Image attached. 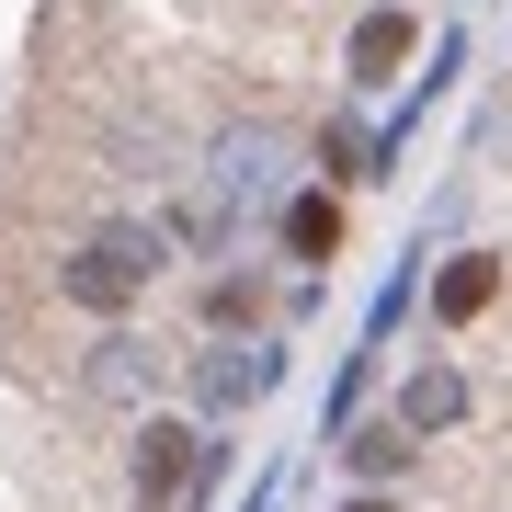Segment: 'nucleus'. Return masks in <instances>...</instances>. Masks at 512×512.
I'll return each mask as SVG.
<instances>
[{
	"label": "nucleus",
	"mask_w": 512,
	"mask_h": 512,
	"mask_svg": "<svg viewBox=\"0 0 512 512\" xmlns=\"http://www.w3.org/2000/svg\"><path fill=\"white\" fill-rule=\"evenodd\" d=\"M160 274H171V228H160V217H103V228L46 274V285H57V308H80V319H103V330H114Z\"/></svg>",
	"instance_id": "f257e3e1"
},
{
	"label": "nucleus",
	"mask_w": 512,
	"mask_h": 512,
	"mask_svg": "<svg viewBox=\"0 0 512 512\" xmlns=\"http://www.w3.org/2000/svg\"><path fill=\"white\" fill-rule=\"evenodd\" d=\"M387 421H399V433H421V444L467 433V421H478V376L456 365V353H421V365L399 376V399H387Z\"/></svg>",
	"instance_id": "f03ea898"
},
{
	"label": "nucleus",
	"mask_w": 512,
	"mask_h": 512,
	"mask_svg": "<svg viewBox=\"0 0 512 512\" xmlns=\"http://www.w3.org/2000/svg\"><path fill=\"white\" fill-rule=\"evenodd\" d=\"M274 387H285V342H217V353H194V410L205 421L274 399Z\"/></svg>",
	"instance_id": "7ed1b4c3"
},
{
	"label": "nucleus",
	"mask_w": 512,
	"mask_h": 512,
	"mask_svg": "<svg viewBox=\"0 0 512 512\" xmlns=\"http://www.w3.org/2000/svg\"><path fill=\"white\" fill-rule=\"evenodd\" d=\"M421 296H433V330H478V319L512 296V251H456V262H433V285H421Z\"/></svg>",
	"instance_id": "20e7f679"
},
{
	"label": "nucleus",
	"mask_w": 512,
	"mask_h": 512,
	"mask_svg": "<svg viewBox=\"0 0 512 512\" xmlns=\"http://www.w3.org/2000/svg\"><path fill=\"white\" fill-rule=\"evenodd\" d=\"M410 46H421V23L399 12V0H376L365 23H353V46H342V92L365 103V92H387V80L410 69Z\"/></svg>",
	"instance_id": "39448f33"
},
{
	"label": "nucleus",
	"mask_w": 512,
	"mask_h": 512,
	"mask_svg": "<svg viewBox=\"0 0 512 512\" xmlns=\"http://www.w3.org/2000/svg\"><path fill=\"white\" fill-rule=\"evenodd\" d=\"M80 387H92V399H114V410H137V399H160V353L114 319V330H92V353H80Z\"/></svg>",
	"instance_id": "423d86ee"
},
{
	"label": "nucleus",
	"mask_w": 512,
	"mask_h": 512,
	"mask_svg": "<svg viewBox=\"0 0 512 512\" xmlns=\"http://www.w3.org/2000/svg\"><path fill=\"white\" fill-rule=\"evenodd\" d=\"M274 239H285V262H342V183H296L285 205H274Z\"/></svg>",
	"instance_id": "0eeeda50"
},
{
	"label": "nucleus",
	"mask_w": 512,
	"mask_h": 512,
	"mask_svg": "<svg viewBox=\"0 0 512 512\" xmlns=\"http://www.w3.org/2000/svg\"><path fill=\"white\" fill-rule=\"evenodd\" d=\"M410 456H421V433H399V421H353V433H342L353 490H387V478H410Z\"/></svg>",
	"instance_id": "6e6552de"
},
{
	"label": "nucleus",
	"mask_w": 512,
	"mask_h": 512,
	"mask_svg": "<svg viewBox=\"0 0 512 512\" xmlns=\"http://www.w3.org/2000/svg\"><path fill=\"white\" fill-rule=\"evenodd\" d=\"M251 319H262V285H251V274L205 285V330H251Z\"/></svg>",
	"instance_id": "1a4fd4ad"
},
{
	"label": "nucleus",
	"mask_w": 512,
	"mask_h": 512,
	"mask_svg": "<svg viewBox=\"0 0 512 512\" xmlns=\"http://www.w3.org/2000/svg\"><path fill=\"white\" fill-rule=\"evenodd\" d=\"M342 512H399V501H387V490H353V501H342Z\"/></svg>",
	"instance_id": "9d476101"
}]
</instances>
